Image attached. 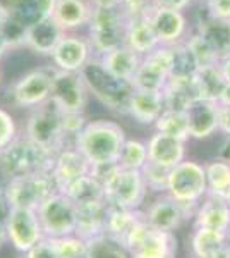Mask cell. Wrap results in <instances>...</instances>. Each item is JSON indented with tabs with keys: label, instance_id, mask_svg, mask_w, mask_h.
<instances>
[{
	"label": "cell",
	"instance_id": "cell-1",
	"mask_svg": "<svg viewBox=\"0 0 230 258\" xmlns=\"http://www.w3.org/2000/svg\"><path fill=\"white\" fill-rule=\"evenodd\" d=\"M124 143V129L117 122L105 119L86 122V126L74 138V147L90 162L93 170L107 169L119 164Z\"/></svg>",
	"mask_w": 230,
	"mask_h": 258
},
{
	"label": "cell",
	"instance_id": "cell-2",
	"mask_svg": "<svg viewBox=\"0 0 230 258\" xmlns=\"http://www.w3.org/2000/svg\"><path fill=\"white\" fill-rule=\"evenodd\" d=\"M81 76L86 83L88 91L93 93L107 109L117 114H127L129 103L136 91L132 81L120 80L108 73L98 57H93L83 68Z\"/></svg>",
	"mask_w": 230,
	"mask_h": 258
},
{
	"label": "cell",
	"instance_id": "cell-3",
	"mask_svg": "<svg viewBox=\"0 0 230 258\" xmlns=\"http://www.w3.org/2000/svg\"><path fill=\"white\" fill-rule=\"evenodd\" d=\"M93 174L103 182L105 202L115 209H137L146 197V182L141 170L124 169L112 165L107 169L93 170Z\"/></svg>",
	"mask_w": 230,
	"mask_h": 258
},
{
	"label": "cell",
	"instance_id": "cell-4",
	"mask_svg": "<svg viewBox=\"0 0 230 258\" xmlns=\"http://www.w3.org/2000/svg\"><path fill=\"white\" fill-rule=\"evenodd\" d=\"M55 153L33 143L28 136L16 138L0 152V170L7 179L50 172Z\"/></svg>",
	"mask_w": 230,
	"mask_h": 258
},
{
	"label": "cell",
	"instance_id": "cell-5",
	"mask_svg": "<svg viewBox=\"0 0 230 258\" xmlns=\"http://www.w3.org/2000/svg\"><path fill=\"white\" fill-rule=\"evenodd\" d=\"M127 23L129 18L122 7H115V9L95 7L91 21L86 28V36L93 47L95 57H102L103 53L125 45Z\"/></svg>",
	"mask_w": 230,
	"mask_h": 258
},
{
	"label": "cell",
	"instance_id": "cell-6",
	"mask_svg": "<svg viewBox=\"0 0 230 258\" xmlns=\"http://www.w3.org/2000/svg\"><path fill=\"white\" fill-rule=\"evenodd\" d=\"M33 143L55 153L67 147V135L64 129V112L52 102L31 112L26 122V135Z\"/></svg>",
	"mask_w": 230,
	"mask_h": 258
},
{
	"label": "cell",
	"instance_id": "cell-7",
	"mask_svg": "<svg viewBox=\"0 0 230 258\" xmlns=\"http://www.w3.org/2000/svg\"><path fill=\"white\" fill-rule=\"evenodd\" d=\"M57 191L58 189L50 172H36L29 174V176L9 179L4 193H6L12 209L36 212Z\"/></svg>",
	"mask_w": 230,
	"mask_h": 258
},
{
	"label": "cell",
	"instance_id": "cell-8",
	"mask_svg": "<svg viewBox=\"0 0 230 258\" xmlns=\"http://www.w3.org/2000/svg\"><path fill=\"white\" fill-rule=\"evenodd\" d=\"M129 258H174L177 239L172 232L157 231L141 220L122 241Z\"/></svg>",
	"mask_w": 230,
	"mask_h": 258
},
{
	"label": "cell",
	"instance_id": "cell-9",
	"mask_svg": "<svg viewBox=\"0 0 230 258\" xmlns=\"http://www.w3.org/2000/svg\"><path fill=\"white\" fill-rule=\"evenodd\" d=\"M45 238H64L76 234L78 207L64 193L57 191L36 210Z\"/></svg>",
	"mask_w": 230,
	"mask_h": 258
},
{
	"label": "cell",
	"instance_id": "cell-10",
	"mask_svg": "<svg viewBox=\"0 0 230 258\" xmlns=\"http://www.w3.org/2000/svg\"><path fill=\"white\" fill-rule=\"evenodd\" d=\"M167 193L174 200L187 205H198L199 200L208 193L206 170L194 160H184L170 170V181Z\"/></svg>",
	"mask_w": 230,
	"mask_h": 258
},
{
	"label": "cell",
	"instance_id": "cell-11",
	"mask_svg": "<svg viewBox=\"0 0 230 258\" xmlns=\"http://www.w3.org/2000/svg\"><path fill=\"white\" fill-rule=\"evenodd\" d=\"M55 68L33 69L21 76L11 88V100L21 109H38L50 102Z\"/></svg>",
	"mask_w": 230,
	"mask_h": 258
},
{
	"label": "cell",
	"instance_id": "cell-12",
	"mask_svg": "<svg viewBox=\"0 0 230 258\" xmlns=\"http://www.w3.org/2000/svg\"><path fill=\"white\" fill-rule=\"evenodd\" d=\"M172 74V50L160 45L143 57L132 85L136 90L163 91Z\"/></svg>",
	"mask_w": 230,
	"mask_h": 258
},
{
	"label": "cell",
	"instance_id": "cell-13",
	"mask_svg": "<svg viewBox=\"0 0 230 258\" xmlns=\"http://www.w3.org/2000/svg\"><path fill=\"white\" fill-rule=\"evenodd\" d=\"M88 88L81 73H67L55 69L52 81L50 102L62 112H85Z\"/></svg>",
	"mask_w": 230,
	"mask_h": 258
},
{
	"label": "cell",
	"instance_id": "cell-14",
	"mask_svg": "<svg viewBox=\"0 0 230 258\" xmlns=\"http://www.w3.org/2000/svg\"><path fill=\"white\" fill-rule=\"evenodd\" d=\"M95 57L93 47L86 35L65 33L52 53L53 68L67 73H81L83 68Z\"/></svg>",
	"mask_w": 230,
	"mask_h": 258
},
{
	"label": "cell",
	"instance_id": "cell-15",
	"mask_svg": "<svg viewBox=\"0 0 230 258\" xmlns=\"http://www.w3.org/2000/svg\"><path fill=\"white\" fill-rule=\"evenodd\" d=\"M199 205V203H198ZM198 205H187V203H181L174 200L170 195L155 200L146 210L144 217L146 222L149 224L157 231L174 232L189 215L196 214Z\"/></svg>",
	"mask_w": 230,
	"mask_h": 258
},
{
	"label": "cell",
	"instance_id": "cell-16",
	"mask_svg": "<svg viewBox=\"0 0 230 258\" xmlns=\"http://www.w3.org/2000/svg\"><path fill=\"white\" fill-rule=\"evenodd\" d=\"M93 172V167L90 165L85 157L79 153V150L74 145L60 148L53 155V164L50 169V176L55 182L58 191H64L69 184L78 181L79 177Z\"/></svg>",
	"mask_w": 230,
	"mask_h": 258
},
{
	"label": "cell",
	"instance_id": "cell-17",
	"mask_svg": "<svg viewBox=\"0 0 230 258\" xmlns=\"http://www.w3.org/2000/svg\"><path fill=\"white\" fill-rule=\"evenodd\" d=\"M7 239L19 251H29L35 244L43 239V231L35 210L12 209L7 226Z\"/></svg>",
	"mask_w": 230,
	"mask_h": 258
},
{
	"label": "cell",
	"instance_id": "cell-18",
	"mask_svg": "<svg viewBox=\"0 0 230 258\" xmlns=\"http://www.w3.org/2000/svg\"><path fill=\"white\" fill-rule=\"evenodd\" d=\"M149 21L153 24L158 41L163 47H174V45L186 41L189 36V23H187L184 11L158 6L149 16Z\"/></svg>",
	"mask_w": 230,
	"mask_h": 258
},
{
	"label": "cell",
	"instance_id": "cell-19",
	"mask_svg": "<svg viewBox=\"0 0 230 258\" xmlns=\"http://www.w3.org/2000/svg\"><path fill=\"white\" fill-rule=\"evenodd\" d=\"M93 9L95 7L90 0H57L52 18L64 33H79L88 28Z\"/></svg>",
	"mask_w": 230,
	"mask_h": 258
},
{
	"label": "cell",
	"instance_id": "cell-20",
	"mask_svg": "<svg viewBox=\"0 0 230 258\" xmlns=\"http://www.w3.org/2000/svg\"><path fill=\"white\" fill-rule=\"evenodd\" d=\"M191 138H208L218 131V103L196 98L186 110Z\"/></svg>",
	"mask_w": 230,
	"mask_h": 258
},
{
	"label": "cell",
	"instance_id": "cell-21",
	"mask_svg": "<svg viewBox=\"0 0 230 258\" xmlns=\"http://www.w3.org/2000/svg\"><path fill=\"white\" fill-rule=\"evenodd\" d=\"M7 16L24 28L52 18L57 0H2Z\"/></svg>",
	"mask_w": 230,
	"mask_h": 258
},
{
	"label": "cell",
	"instance_id": "cell-22",
	"mask_svg": "<svg viewBox=\"0 0 230 258\" xmlns=\"http://www.w3.org/2000/svg\"><path fill=\"white\" fill-rule=\"evenodd\" d=\"M64 30L57 24L53 18H48L45 21H40L38 24H33L26 31V47L33 50L38 55H48L52 57L53 50L64 38Z\"/></svg>",
	"mask_w": 230,
	"mask_h": 258
},
{
	"label": "cell",
	"instance_id": "cell-23",
	"mask_svg": "<svg viewBox=\"0 0 230 258\" xmlns=\"http://www.w3.org/2000/svg\"><path fill=\"white\" fill-rule=\"evenodd\" d=\"M186 141L172 138V136L162 135V133H155L146 143L148 147V160L155 162L163 167L174 169L184 162V155H186V148H184Z\"/></svg>",
	"mask_w": 230,
	"mask_h": 258
},
{
	"label": "cell",
	"instance_id": "cell-24",
	"mask_svg": "<svg viewBox=\"0 0 230 258\" xmlns=\"http://www.w3.org/2000/svg\"><path fill=\"white\" fill-rule=\"evenodd\" d=\"M196 227L211 229V231H230V207L227 200L210 195L196 209Z\"/></svg>",
	"mask_w": 230,
	"mask_h": 258
},
{
	"label": "cell",
	"instance_id": "cell-25",
	"mask_svg": "<svg viewBox=\"0 0 230 258\" xmlns=\"http://www.w3.org/2000/svg\"><path fill=\"white\" fill-rule=\"evenodd\" d=\"M110 205L107 202L90 203L78 207V227L76 234L83 239H93L96 236L107 234V222Z\"/></svg>",
	"mask_w": 230,
	"mask_h": 258
},
{
	"label": "cell",
	"instance_id": "cell-26",
	"mask_svg": "<svg viewBox=\"0 0 230 258\" xmlns=\"http://www.w3.org/2000/svg\"><path fill=\"white\" fill-rule=\"evenodd\" d=\"M98 59L102 60V64L105 66V69L108 73H112L114 76L120 78V80L132 81L137 69H139L143 57H141L139 53H136L134 50L129 48L127 45H122V47L103 53Z\"/></svg>",
	"mask_w": 230,
	"mask_h": 258
},
{
	"label": "cell",
	"instance_id": "cell-27",
	"mask_svg": "<svg viewBox=\"0 0 230 258\" xmlns=\"http://www.w3.org/2000/svg\"><path fill=\"white\" fill-rule=\"evenodd\" d=\"M125 45L141 57L148 55L155 48L160 47L153 24L148 18H129L127 31H125Z\"/></svg>",
	"mask_w": 230,
	"mask_h": 258
},
{
	"label": "cell",
	"instance_id": "cell-28",
	"mask_svg": "<svg viewBox=\"0 0 230 258\" xmlns=\"http://www.w3.org/2000/svg\"><path fill=\"white\" fill-rule=\"evenodd\" d=\"M163 110H165V103H163L162 91L136 90L129 103L127 114L141 124H155Z\"/></svg>",
	"mask_w": 230,
	"mask_h": 258
},
{
	"label": "cell",
	"instance_id": "cell-29",
	"mask_svg": "<svg viewBox=\"0 0 230 258\" xmlns=\"http://www.w3.org/2000/svg\"><path fill=\"white\" fill-rule=\"evenodd\" d=\"M65 197L72 200L76 207L90 205V203L105 202V191H103V182L95 176L93 172L79 177L72 184H69L64 191Z\"/></svg>",
	"mask_w": 230,
	"mask_h": 258
},
{
	"label": "cell",
	"instance_id": "cell-30",
	"mask_svg": "<svg viewBox=\"0 0 230 258\" xmlns=\"http://www.w3.org/2000/svg\"><path fill=\"white\" fill-rule=\"evenodd\" d=\"M196 31L213 48V52L218 55V59H223L225 55L230 53V33L227 21H218L206 16L204 19L199 21Z\"/></svg>",
	"mask_w": 230,
	"mask_h": 258
},
{
	"label": "cell",
	"instance_id": "cell-31",
	"mask_svg": "<svg viewBox=\"0 0 230 258\" xmlns=\"http://www.w3.org/2000/svg\"><path fill=\"white\" fill-rule=\"evenodd\" d=\"M163 103L167 110H179L186 112L198 97L194 80H169L165 88L162 91Z\"/></svg>",
	"mask_w": 230,
	"mask_h": 258
},
{
	"label": "cell",
	"instance_id": "cell-32",
	"mask_svg": "<svg viewBox=\"0 0 230 258\" xmlns=\"http://www.w3.org/2000/svg\"><path fill=\"white\" fill-rule=\"evenodd\" d=\"M194 86L199 98L218 103L221 93H223V88L227 86V81H225L223 74H221L220 66L213 64L198 69V73L194 76Z\"/></svg>",
	"mask_w": 230,
	"mask_h": 258
},
{
	"label": "cell",
	"instance_id": "cell-33",
	"mask_svg": "<svg viewBox=\"0 0 230 258\" xmlns=\"http://www.w3.org/2000/svg\"><path fill=\"white\" fill-rule=\"evenodd\" d=\"M144 219V214H141L137 209H115V207H110V214H108L107 222V234L122 243L127 238L129 232Z\"/></svg>",
	"mask_w": 230,
	"mask_h": 258
},
{
	"label": "cell",
	"instance_id": "cell-34",
	"mask_svg": "<svg viewBox=\"0 0 230 258\" xmlns=\"http://www.w3.org/2000/svg\"><path fill=\"white\" fill-rule=\"evenodd\" d=\"M227 244V232L196 227L192 234V251L196 258H213Z\"/></svg>",
	"mask_w": 230,
	"mask_h": 258
},
{
	"label": "cell",
	"instance_id": "cell-35",
	"mask_svg": "<svg viewBox=\"0 0 230 258\" xmlns=\"http://www.w3.org/2000/svg\"><path fill=\"white\" fill-rule=\"evenodd\" d=\"M206 170L208 193L220 198H227L230 193V162L216 159L204 167Z\"/></svg>",
	"mask_w": 230,
	"mask_h": 258
},
{
	"label": "cell",
	"instance_id": "cell-36",
	"mask_svg": "<svg viewBox=\"0 0 230 258\" xmlns=\"http://www.w3.org/2000/svg\"><path fill=\"white\" fill-rule=\"evenodd\" d=\"M170 50H172V74H170V80H194L199 66L189 47L186 45V41L174 45V47H170Z\"/></svg>",
	"mask_w": 230,
	"mask_h": 258
},
{
	"label": "cell",
	"instance_id": "cell-37",
	"mask_svg": "<svg viewBox=\"0 0 230 258\" xmlns=\"http://www.w3.org/2000/svg\"><path fill=\"white\" fill-rule=\"evenodd\" d=\"M157 133L162 135L172 136L177 140H189V124H187L186 112H179V110H163V114L158 117V120L155 122Z\"/></svg>",
	"mask_w": 230,
	"mask_h": 258
},
{
	"label": "cell",
	"instance_id": "cell-38",
	"mask_svg": "<svg viewBox=\"0 0 230 258\" xmlns=\"http://www.w3.org/2000/svg\"><path fill=\"white\" fill-rule=\"evenodd\" d=\"M86 258H129V255L120 241L108 234H102L93 239H88Z\"/></svg>",
	"mask_w": 230,
	"mask_h": 258
},
{
	"label": "cell",
	"instance_id": "cell-39",
	"mask_svg": "<svg viewBox=\"0 0 230 258\" xmlns=\"http://www.w3.org/2000/svg\"><path fill=\"white\" fill-rule=\"evenodd\" d=\"M146 164H148V147H146V143L139 140H125L117 165L131 170H141Z\"/></svg>",
	"mask_w": 230,
	"mask_h": 258
},
{
	"label": "cell",
	"instance_id": "cell-40",
	"mask_svg": "<svg viewBox=\"0 0 230 258\" xmlns=\"http://www.w3.org/2000/svg\"><path fill=\"white\" fill-rule=\"evenodd\" d=\"M57 249L58 258H86L88 241L78 234L64 236V238H50Z\"/></svg>",
	"mask_w": 230,
	"mask_h": 258
},
{
	"label": "cell",
	"instance_id": "cell-41",
	"mask_svg": "<svg viewBox=\"0 0 230 258\" xmlns=\"http://www.w3.org/2000/svg\"><path fill=\"white\" fill-rule=\"evenodd\" d=\"M186 45L189 47L199 68H206V66H213L220 62L218 55L213 52V48L203 40V36L198 31L189 33V36L186 38Z\"/></svg>",
	"mask_w": 230,
	"mask_h": 258
},
{
	"label": "cell",
	"instance_id": "cell-42",
	"mask_svg": "<svg viewBox=\"0 0 230 258\" xmlns=\"http://www.w3.org/2000/svg\"><path fill=\"white\" fill-rule=\"evenodd\" d=\"M170 170L169 167H163L155 162H149L141 169L143 179L146 182V188L153 191H167L169 189V181H170Z\"/></svg>",
	"mask_w": 230,
	"mask_h": 258
},
{
	"label": "cell",
	"instance_id": "cell-43",
	"mask_svg": "<svg viewBox=\"0 0 230 258\" xmlns=\"http://www.w3.org/2000/svg\"><path fill=\"white\" fill-rule=\"evenodd\" d=\"M26 31L28 28L21 26L19 23L11 19L9 16H6V19L0 23V33H2L6 43L9 45V48L26 47Z\"/></svg>",
	"mask_w": 230,
	"mask_h": 258
},
{
	"label": "cell",
	"instance_id": "cell-44",
	"mask_svg": "<svg viewBox=\"0 0 230 258\" xmlns=\"http://www.w3.org/2000/svg\"><path fill=\"white\" fill-rule=\"evenodd\" d=\"M120 7L127 18H148L158 7V0H122Z\"/></svg>",
	"mask_w": 230,
	"mask_h": 258
},
{
	"label": "cell",
	"instance_id": "cell-45",
	"mask_svg": "<svg viewBox=\"0 0 230 258\" xmlns=\"http://www.w3.org/2000/svg\"><path fill=\"white\" fill-rule=\"evenodd\" d=\"M16 120L11 115V112H7L6 109L0 107V152L14 141L18 136H16Z\"/></svg>",
	"mask_w": 230,
	"mask_h": 258
},
{
	"label": "cell",
	"instance_id": "cell-46",
	"mask_svg": "<svg viewBox=\"0 0 230 258\" xmlns=\"http://www.w3.org/2000/svg\"><path fill=\"white\" fill-rule=\"evenodd\" d=\"M86 126L85 112H64V129L67 138H76L83 127Z\"/></svg>",
	"mask_w": 230,
	"mask_h": 258
},
{
	"label": "cell",
	"instance_id": "cell-47",
	"mask_svg": "<svg viewBox=\"0 0 230 258\" xmlns=\"http://www.w3.org/2000/svg\"><path fill=\"white\" fill-rule=\"evenodd\" d=\"M206 7V16L218 21H230V0H211L204 4Z\"/></svg>",
	"mask_w": 230,
	"mask_h": 258
},
{
	"label": "cell",
	"instance_id": "cell-48",
	"mask_svg": "<svg viewBox=\"0 0 230 258\" xmlns=\"http://www.w3.org/2000/svg\"><path fill=\"white\" fill-rule=\"evenodd\" d=\"M26 258H58V255H57V249L53 246L52 239L43 238L38 244H35V246L26 253Z\"/></svg>",
	"mask_w": 230,
	"mask_h": 258
},
{
	"label": "cell",
	"instance_id": "cell-49",
	"mask_svg": "<svg viewBox=\"0 0 230 258\" xmlns=\"http://www.w3.org/2000/svg\"><path fill=\"white\" fill-rule=\"evenodd\" d=\"M12 207L7 200L6 193L0 191V246L7 238V226H9V217H11Z\"/></svg>",
	"mask_w": 230,
	"mask_h": 258
},
{
	"label": "cell",
	"instance_id": "cell-50",
	"mask_svg": "<svg viewBox=\"0 0 230 258\" xmlns=\"http://www.w3.org/2000/svg\"><path fill=\"white\" fill-rule=\"evenodd\" d=\"M218 131L230 136V107H223L218 103Z\"/></svg>",
	"mask_w": 230,
	"mask_h": 258
},
{
	"label": "cell",
	"instance_id": "cell-51",
	"mask_svg": "<svg viewBox=\"0 0 230 258\" xmlns=\"http://www.w3.org/2000/svg\"><path fill=\"white\" fill-rule=\"evenodd\" d=\"M191 4L192 0H158V6L160 7H169V9H177V11L187 9Z\"/></svg>",
	"mask_w": 230,
	"mask_h": 258
},
{
	"label": "cell",
	"instance_id": "cell-52",
	"mask_svg": "<svg viewBox=\"0 0 230 258\" xmlns=\"http://www.w3.org/2000/svg\"><path fill=\"white\" fill-rule=\"evenodd\" d=\"M93 4V7H100V9H115L120 7L122 0H90Z\"/></svg>",
	"mask_w": 230,
	"mask_h": 258
},
{
	"label": "cell",
	"instance_id": "cell-53",
	"mask_svg": "<svg viewBox=\"0 0 230 258\" xmlns=\"http://www.w3.org/2000/svg\"><path fill=\"white\" fill-rule=\"evenodd\" d=\"M218 66H220V71H221V74H223L225 81H227V85H230V53L225 55L223 59H220Z\"/></svg>",
	"mask_w": 230,
	"mask_h": 258
},
{
	"label": "cell",
	"instance_id": "cell-54",
	"mask_svg": "<svg viewBox=\"0 0 230 258\" xmlns=\"http://www.w3.org/2000/svg\"><path fill=\"white\" fill-rule=\"evenodd\" d=\"M218 103H220V105H223V107H230V85H227L223 88V93H221Z\"/></svg>",
	"mask_w": 230,
	"mask_h": 258
},
{
	"label": "cell",
	"instance_id": "cell-55",
	"mask_svg": "<svg viewBox=\"0 0 230 258\" xmlns=\"http://www.w3.org/2000/svg\"><path fill=\"white\" fill-rule=\"evenodd\" d=\"M9 50V45L6 43V40H4V36H2V33H0V59L4 57V53Z\"/></svg>",
	"mask_w": 230,
	"mask_h": 258
},
{
	"label": "cell",
	"instance_id": "cell-56",
	"mask_svg": "<svg viewBox=\"0 0 230 258\" xmlns=\"http://www.w3.org/2000/svg\"><path fill=\"white\" fill-rule=\"evenodd\" d=\"M7 16V11H6V6H4V2L0 0V23H2L4 19H6Z\"/></svg>",
	"mask_w": 230,
	"mask_h": 258
},
{
	"label": "cell",
	"instance_id": "cell-57",
	"mask_svg": "<svg viewBox=\"0 0 230 258\" xmlns=\"http://www.w3.org/2000/svg\"><path fill=\"white\" fill-rule=\"evenodd\" d=\"M227 248H228V251H230V231L227 232Z\"/></svg>",
	"mask_w": 230,
	"mask_h": 258
},
{
	"label": "cell",
	"instance_id": "cell-58",
	"mask_svg": "<svg viewBox=\"0 0 230 258\" xmlns=\"http://www.w3.org/2000/svg\"><path fill=\"white\" fill-rule=\"evenodd\" d=\"M225 200H227V203H228V207H230V193H228V197L225 198Z\"/></svg>",
	"mask_w": 230,
	"mask_h": 258
},
{
	"label": "cell",
	"instance_id": "cell-59",
	"mask_svg": "<svg viewBox=\"0 0 230 258\" xmlns=\"http://www.w3.org/2000/svg\"><path fill=\"white\" fill-rule=\"evenodd\" d=\"M203 4H208V2H211V0H201Z\"/></svg>",
	"mask_w": 230,
	"mask_h": 258
},
{
	"label": "cell",
	"instance_id": "cell-60",
	"mask_svg": "<svg viewBox=\"0 0 230 258\" xmlns=\"http://www.w3.org/2000/svg\"><path fill=\"white\" fill-rule=\"evenodd\" d=\"M228 33H230V21H228Z\"/></svg>",
	"mask_w": 230,
	"mask_h": 258
},
{
	"label": "cell",
	"instance_id": "cell-61",
	"mask_svg": "<svg viewBox=\"0 0 230 258\" xmlns=\"http://www.w3.org/2000/svg\"><path fill=\"white\" fill-rule=\"evenodd\" d=\"M0 81H2V76H0Z\"/></svg>",
	"mask_w": 230,
	"mask_h": 258
}]
</instances>
